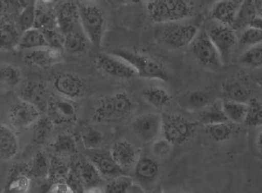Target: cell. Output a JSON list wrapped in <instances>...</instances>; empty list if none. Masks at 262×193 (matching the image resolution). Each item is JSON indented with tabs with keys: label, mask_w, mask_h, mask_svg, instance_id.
<instances>
[{
	"label": "cell",
	"mask_w": 262,
	"mask_h": 193,
	"mask_svg": "<svg viewBox=\"0 0 262 193\" xmlns=\"http://www.w3.org/2000/svg\"><path fill=\"white\" fill-rule=\"evenodd\" d=\"M94 65L102 73L116 78L131 79L138 76L129 63L115 55L99 54L95 57Z\"/></svg>",
	"instance_id": "cell-9"
},
{
	"label": "cell",
	"mask_w": 262,
	"mask_h": 193,
	"mask_svg": "<svg viewBox=\"0 0 262 193\" xmlns=\"http://www.w3.org/2000/svg\"><path fill=\"white\" fill-rule=\"evenodd\" d=\"M55 152L60 154H74L77 152V146L75 139L69 133H60L55 137L51 144Z\"/></svg>",
	"instance_id": "cell-37"
},
{
	"label": "cell",
	"mask_w": 262,
	"mask_h": 193,
	"mask_svg": "<svg viewBox=\"0 0 262 193\" xmlns=\"http://www.w3.org/2000/svg\"><path fill=\"white\" fill-rule=\"evenodd\" d=\"M36 13L35 2L31 1L30 4L24 8L18 18L19 29L22 33L34 27Z\"/></svg>",
	"instance_id": "cell-43"
},
{
	"label": "cell",
	"mask_w": 262,
	"mask_h": 193,
	"mask_svg": "<svg viewBox=\"0 0 262 193\" xmlns=\"http://www.w3.org/2000/svg\"><path fill=\"white\" fill-rule=\"evenodd\" d=\"M258 16L262 18V0H254Z\"/></svg>",
	"instance_id": "cell-50"
},
{
	"label": "cell",
	"mask_w": 262,
	"mask_h": 193,
	"mask_svg": "<svg viewBox=\"0 0 262 193\" xmlns=\"http://www.w3.org/2000/svg\"><path fill=\"white\" fill-rule=\"evenodd\" d=\"M244 0H220L213 6L211 16L217 23L232 27Z\"/></svg>",
	"instance_id": "cell-18"
},
{
	"label": "cell",
	"mask_w": 262,
	"mask_h": 193,
	"mask_svg": "<svg viewBox=\"0 0 262 193\" xmlns=\"http://www.w3.org/2000/svg\"><path fill=\"white\" fill-rule=\"evenodd\" d=\"M29 172V164L24 166L13 167L9 174V180L6 185V190L8 192L24 193L27 192L30 186V179L27 174Z\"/></svg>",
	"instance_id": "cell-21"
},
{
	"label": "cell",
	"mask_w": 262,
	"mask_h": 193,
	"mask_svg": "<svg viewBox=\"0 0 262 193\" xmlns=\"http://www.w3.org/2000/svg\"><path fill=\"white\" fill-rule=\"evenodd\" d=\"M135 174L142 182H151L159 174V165L154 158L142 157L135 163Z\"/></svg>",
	"instance_id": "cell-25"
},
{
	"label": "cell",
	"mask_w": 262,
	"mask_h": 193,
	"mask_svg": "<svg viewBox=\"0 0 262 193\" xmlns=\"http://www.w3.org/2000/svg\"><path fill=\"white\" fill-rule=\"evenodd\" d=\"M198 123L190 121L178 115H165L162 116L161 133L164 139L173 145L187 142L195 134Z\"/></svg>",
	"instance_id": "cell-5"
},
{
	"label": "cell",
	"mask_w": 262,
	"mask_h": 193,
	"mask_svg": "<svg viewBox=\"0 0 262 193\" xmlns=\"http://www.w3.org/2000/svg\"><path fill=\"white\" fill-rule=\"evenodd\" d=\"M145 101L156 108H163L169 106L171 101V95L164 89L152 86L143 92Z\"/></svg>",
	"instance_id": "cell-34"
},
{
	"label": "cell",
	"mask_w": 262,
	"mask_h": 193,
	"mask_svg": "<svg viewBox=\"0 0 262 193\" xmlns=\"http://www.w3.org/2000/svg\"><path fill=\"white\" fill-rule=\"evenodd\" d=\"M19 143L14 131L8 125H1L0 129V154L3 161H8L18 154Z\"/></svg>",
	"instance_id": "cell-19"
},
{
	"label": "cell",
	"mask_w": 262,
	"mask_h": 193,
	"mask_svg": "<svg viewBox=\"0 0 262 193\" xmlns=\"http://www.w3.org/2000/svg\"><path fill=\"white\" fill-rule=\"evenodd\" d=\"M256 146L258 152L262 155V130L258 132L256 137Z\"/></svg>",
	"instance_id": "cell-49"
},
{
	"label": "cell",
	"mask_w": 262,
	"mask_h": 193,
	"mask_svg": "<svg viewBox=\"0 0 262 193\" xmlns=\"http://www.w3.org/2000/svg\"><path fill=\"white\" fill-rule=\"evenodd\" d=\"M54 122L49 117H40L30 127L31 137L36 144L42 145L46 143L53 130Z\"/></svg>",
	"instance_id": "cell-28"
},
{
	"label": "cell",
	"mask_w": 262,
	"mask_h": 193,
	"mask_svg": "<svg viewBox=\"0 0 262 193\" xmlns=\"http://www.w3.org/2000/svg\"><path fill=\"white\" fill-rule=\"evenodd\" d=\"M22 80L20 69L8 63L1 65V86L5 90L17 87Z\"/></svg>",
	"instance_id": "cell-32"
},
{
	"label": "cell",
	"mask_w": 262,
	"mask_h": 193,
	"mask_svg": "<svg viewBox=\"0 0 262 193\" xmlns=\"http://www.w3.org/2000/svg\"><path fill=\"white\" fill-rule=\"evenodd\" d=\"M8 115L12 125L20 130L31 127L39 120L41 113L34 105L20 99L10 106Z\"/></svg>",
	"instance_id": "cell-13"
},
{
	"label": "cell",
	"mask_w": 262,
	"mask_h": 193,
	"mask_svg": "<svg viewBox=\"0 0 262 193\" xmlns=\"http://www.w3.org/2000/svg\"><path fill=\"white\" fill-rule=\"evenodd\" d=\"M64 49L71 54H84L90 49V41L79 27L64 36Z\"/></svg>",
	"instance_id": "cell-22"
},
{
	"label": "cell",
	"mask_w": 262,
	"mask_h": 193,
	"mask_svg": "<svg viewBox=\"0 0 262 193\" xmlns=\"http://www.w3.org/2000/svg\"><path fill=\"white\" fill-rule=\"evenodd\" d=\"M79 9L83 32L92 45L100 47L105 27V18L101 9L92 4H81Z\"/></svg>",
	"instance_id": "cell-6"
},
{
	"label": "cell",
	"mask_w": 262,
	"mask_h": 193,
	"mask_svg": "<svg viewBox=\"0 0 262 193\" xmlns=\"http://www.w3.org/2000/svg\"><path fill=\"white\" fill-rule=\"evenodd\" d=\"M91 162L97 167L100 173L105 177H115L124 175L122 167L116 163L111 153H95L92 156Z\"/></svg>",
	"instance_id": "cell-23"
},
{
	"label": "cell",
	"mask_w": 262,
	"mask_h": 193,
	"mask_svg": "<svg viewBox=\"0 0 262 193\" xmlns=\"http://www.w3.org/2000/svg\"><path fill=\"white\" fill-rule=\"evenodd\" d=\"M256 16L257 12L254 0H244L231 27L235 31L244 30L250 27Z\"/></svg>",
	"instance_id": "cell-27"
},
{
	"label": "cell",
	"mask_w": 262,
	"mask_h": 193,
	"mask_svg": "<svg viewBox=\"0 0 262 193\" xmlns=\"http://www.w3.org/2000/svg\"><path fill=\"white\" fill-rule=\"evenodd\" d=\"M45 4H49V3H53L54 0H42Z\"/></svg>",
	"instance_id": "cell-52"
},
{
	"label": "cell",
	"mask_w": 262,
	"mask_h": 193,
	"mask_svg": "<svg viewBox=\"0 0 262 193\" xmlns=\"http://www.w3.org/2000/svg\"><path fill=\"white\" fill-rule=\"evenodd\" d=\"M222 106L229 121L235 124L244 123L247 113V103L225 100L222 103Z\"/></svg>",
	"instance_id": "cell-33"
},
{
	"label": "cell",
	"mask_w": 262,
	"mask_h": 193,
	"mask_svg": "<svg viewBox=\"0 0 262 193\" xmlns=\"http://www.w3.org/2000/svg\"><path fill=\"white\" fill-rule=\"evenodd\" d=\"M247 106L245 125L250 127L262 126V103L254 98H251Z\"/></svg>",
	"instance_id": "cell-40"
},
{
	"label": "cell",
	"mask_w": 262,
	"mask_h": 193,
	"mask_svg": "<svg viewBox=\"0 0 262 193\" xmlns=\"http://www.w3.org/2000/svg\"><path fill=\"white\" fill-rule=\"evenodd\" d=\"M190 49L196 61L208 70H217L224 65L221 55L206 29L199 30L190 44Z\"/></svg>",
	"instance_id": "cell-4"
},
{
	"label": "cell",
	"mask_w": 262,
	"mask_h": 193,
	"mask_svg": "<svg viewBox=\"0 0 262 193\" xmlns=\"http://www.w3.org/2000/svg\"><path fill=\"white\" fill-rule=\"evenodd\" d=\"M162 116L158 113H145L139 115L132 124L134 134L143 143L155 141L161 132Z\"/></svg>",
	"instance_id": "cell-11"
},
{
	"label": "cell",
	"mask_w": 262,
	"mask_h": 193,
	"mask_svg": "<svg viewBox=\"0 0 262 193\" xmlns=\"http://www.w3.org/2000/svg\"><path fill=\"white\" fill-rule=\"evenodd\" d=\"M47 113L54 124H73L77 121L79 106L74 100L68 99L61 95L51 96Z\"/></svg>",
	"instance_id": "cell-8"
},
{
	"label": "cell",
	"mask_w": 262,
	"mask_h": 193,
	"mask_svg": "<svg viewBox=\"0 0 262 193\" xmlns=\"http://www.w3.org/2000/svg\"><path fill=\"white\" fill-rule=\"evenodd\" d=\"M172 146L173 144L164 137L155 140L152 145V152L159 157H164V156H169L171 153L172 151Z\"/></svg>",
	"instance_id": "cell-46"
},
{
	"label": "cell",
	"mask_w": 262,
	"mask_h": 193,
	"mask_svg": "<svg viewBox=\"0 0 262 193\" xmlns=\"http://www.w3.org/2000/svg\"><path fill=\"white\" fill-rule=\"evenodd\" d=\"M147 10L152 21L158 23L182 21L193 14L192 7L185 0H150Z\"/></svg>",
	"instance_id": "cell-2"
},
{
	"label": "cell",
	"mask_w": 262,
	"mask_h": 193,
	"mask_svg": "<svg viewBox=\"0 0 262 193\" xmlns=\"http://www.w3.org/2000/svg\"><path fill=\"white\" fill-rule=\"evenodd\" d=\"M50 192L53 193H67L73 192L72 189L69 187L67 181H59L53 182L49 189Z\"/></svg>",
	"instance_id": "cell-47"
},
{
	"label": "cell",
	"mask_w": 262,
	"mask_h": 193,
	"mask_svg": "<svg viewBox=\"0 0 262 193\" xmlns=\"http://www.w3.org/2000/svg\"><path fill=\"white\" fill-rule=\"evenodd\" d=\"M80 1L86 2V1H94V0H80Z\"/></svg>",
	"instance_id": "cell-53"
},
{
	"label": "cell",
	"mask_w": 262,
	"mask_h": 193,
	"mask_svg": "<svg viewBox=\"0 0 262 193\" xmlns=\"http://www.w3.org/2000/svg\"><path fill=\"white\" fill-rule=\"evenodd\" d=\"M81 144L86 149L94 150L100 148L104 143V135L101 131L90 126H85L80 132Z\"/></svg>",
	"instance_id": "cell-35"
},
{
	"label": "cell",
	"mask_w": 262,
	"mask_h": 193,
	"mask_svg": "<svg viewBox=\"0 0 262 193\" xmlns=\"http://www.w3.org/2000/svg\"><path fill=\"white\" fill-rule=\"evenodd\" d=\"M110 153L123 169L133 166L137 162L136 150L131 143L126 141L116 142L111 147Z\"/></svg>",
	"instance_id": "cell-20"
},
{
	"label": "cell",
	"mask_w": 262,
	"mask_h": 193,
	"mask_svg": "<svg viewBox=\"0 0 262 193\" xmlns=\"http://www.w3.org/2000/svg\"><path fill=\"white\" fill-rule=\"evenodd\" d=\"M239 43L241 46H252L262 43V30L249 27L243 30Z\"/></svg>",
	"instance_id": "cell-44"
},
{
	"label": "cell",
	"mask_w": 262,
	"mask_h": 193,
	"mask_svg": "<svg viewBox=\"0 0 262 193\" xmlns=\"http://www.w3.org/2000/svg\"><path fill=\"white\" fill-rule=\"evenodd\" d=\"M29 65L38 68H48L58 63L61 59V51L50 47L28 50L23 56Z\"/></svg>",
	"instance_id": "cell-15"
},
{
	"label": "cell",
	"mask_w": 262,
	"mask_h": 193,
	"mask_svg": "<svg viewBox=\"0 0 262 193\" xmlns=\"http://www.w3.org/2000/svg\"><path fill=\"white\" fill-rule=\"evenodd\" d=\"M53 85L59 94L68 99H78L86 94V81L75 72L59 73L54 79Z\"/></svg>",
	"instance_id": "cell-12"
},
{
	"label": "cell",
	"mask_w": 262,
	"mask_h": 193,
	"mask_svg": "<svg viewBox=\"0 0 262 193\" xmlns=\"http://www.w3.org/2000/svg\"><path fill=\"white\" fill-rule=\"evenodd\" d=\"M235 132V126L228 122L207 125L206 128V133L208 137L218 143L225 142L231 139Z\"/></svg>",
	"instance_id": "cell-29"
},
{
	"label": "cell",
	"mask_w": 262,
	"mask_h": 193,
	"mask_svg": "<svg viewBox=\"0 0 262 193\" xmlns=\"http://www.w3.org/2000/svg\"><path fill=\"white\" fill-rule=\"evenodd\" d=\"M48 46V43L41 30L32 27L22 33L16 49L20 51H28Z\"/></svg>",
	"instance_id": "cell-24"
},
{
	"label": "cell",
	"mask_w": 262,
	"mask_h": 193,
	"mask_svg": "<svg viewBox=\"0 0 262 193\" xmlns=\"http://www.w3.org/2000/svg\"><path fill=\"white\" fill-rule=\"evenodd\" d=\"M20 99L35 106L41 114L48 111L50 97L49 89L42 81L30 80L26 82L19 92Z\"/></svg>",
	"instance_id": "cell-14"
},
{
	"label": "cell",
	"mask_w": 262,
	"mask_h": 193,
	"mask_svg": "<svg viewBox=\"0 0 262 193\" xmlns=\"http://www.w3.org/2000/svg\"><path fill=\"white\" fill-rule=\"evenodd\" d=\"M81 24L79 6L72 2H67L62 5L57 16L59 32L64 36L77 29Z\"/></svg>",
	"instance_id": "cell-17"
},
{
	"label": "cell",
	"mask_w": 262,
	"mask_h": 193,
	"mask_svg": "<svg viewBox=\"0 0 262 193\" xmlns=\"http://www.w3.org/2000/svg\"><path fill=\"white\" fill-rule=\"evenodd\" d=\"M222 92L225 100L235 102L248 103L251 98V93L247 87L237 80L226 81L222 86Z\"/></svg>",
	"instance_id": "cell-26"
},
{
	"label": "cell",
	"mask_w": 262,
	"mask_h": 193,
	"mask_svg": "<svg viewBox=\"0 0 262 193\" xmlns=\"http://www.w3.org/2000/svg\"><path fill=\"white\" fill-rule=\"evenodd\" d=\"M113 55L122 59L129 63L142 78L156 79L167 82L169 74L160 62L147 55L128 49H117L112 52Z\"/></svg>",
	"instance_id": "cell-3"
},
{
	"label": "cell",
	"mask_w": 262,
	"mask_h": 193,
	"mask_svg": "<svg viewBox=\"0 0 262 193\" xmlns=\"http://www.w3.org/2000/svg\"><path fill=\"white\" fill-rule=\"evenodd\" d=\"M126 1L129 2V3H139L140 2L143 1V0H126Z\"/></svg>",
	"instance_id": "cell-51"
},
{
	"label": "cell",
	"mask_w": 262,
	"mask_h": 193,
	"mask_svg": "<svg viewBox=\"0 0 262 193\" xmlns=\"http://www.w3.org/2000/svg\"><path fill=\"white\" fill-rule=\"evenodd\" d=\"M133 186V179L124 174L114 177V180L107 184L105 191L107 193L128 192Z\"/></svg>",
	"instance_id": "cell-42"
},
{
	"label": "cell",
	"mask_w": 262,
	"mask_h": 193,
	"mask_svg": "<svg viewBox=\"0 0 262 193\" xmlns=\"http://www.w3.org/2000/svg\"><path fill=\"white\" fill-rule=\"evenodd\" d=\"M134 103L131 97L124 91L102 98L92 113L91 120L99 125L124 121L133 113Z\"/></svg>",
	"instance_id": "cell-1"
},
{
	"label": "cell",
	"mask_w": 262,
	"mask_h": 193,
	"mask_svg": "<svg viewBox=\"0 0 262 193\" xmlns=\"http://www.w3.org/2000/svg\"><path fill=\"white\" fill-rule=\"evenodd\" d=\"M250 27H255V29H260L262 30V18L260 16H256L254 20H253Z\"/></svg>",
	"instance_id": "cell-48"
},
{
	"label": "cell",
	"mask_w": 262,
	"mask_h": 193,
	"mask_svg": "<svg viewBox=\"0 0 262 193\" xmlns=\"http://www.w3.org/2000/svg\"><path fill=\"white\" fill-rule=\"evenodd\" d=\"M69 167L58 158H52L50 159V167L48 179L52 182L67 181L71 174Z\"/></svg>",
	"instance_id": "cell-41"
},
{
	"label": "cell",
	"mask_w": 262,
	"mask_h": 193,
	"mask_svg": "<svg viewBox=\"0 0 262 193\" xmlns=\"http://www.w3.org/2000/svg\"><path fill=\"white\" fill-rule=\"evenodd\" d=\"M211 101V96L209 93L202 90L191 91L185 96L182 102L184 107L190 111L204 109L209 106Z\"/></svg>",
	"instance_id": "cell-30"
},
{
	"label": "cell",
	"mask_w": 262,
	"mask_h": 193,
	"mask_svg": "<svg viewBox=\"0 0 262 193\" xmlns=\"http://www.w3.org/2000/svg\"><path fill=\"white\" fill-rule=\"evenodd\" d=\"M206 32L221 55L222 62L227 63L237 44L235 31L228 25L218 23L206 29Z\"/></svg>",
	"instance_id": "cell-10"
},
{
	"label": "cell",
	"mask_w": 262,
	"mask_h": 193,
	"mask_svg": "<svg viewBox=\"0 0 262 193\" xmlns=\"http://www.w3.org/2000/svg\"><path fill=\"white\" fill-rule=\"evenodd\" d=\"M20 35L18 29L9 23H3L1 25V50L9 51L16 48Z\"/></svg>",
	"instance_id": "cell-36"
},
{
	"label": "cell",
	"mask_w": 262,
	"mask_h": 193,
	"mask_svg": "<svg viewBox=\"0 0 262 193\" xmlns=\"http://www.w3.org/2000/svg\"><path fill=\"white\" fill-rule=\"evenodd\" d=\"M200 121L205 125H210L229 122V120L222 109V104L215 103L204 108L201 115Z\"/></svg>",
	"instance_id": "cell-38"
},
{
	"label": "cell",
	"mask_w": 262,
	"mask_h": 193,
	"mask_svg": "<svg viewBox=\"0 0 262 193\" xmlns=\"http://www.w3.org/2000/svg\"><path fill=\"white\" fill-rule=\"evenodd\" d=\"M239 62L249 68H262V43L248 48L241 55Z\"/></svg>",
	"instance_id": "cell-39"
},
{
	"label": "cell",
	"mask_w": 262,
	"mask_h": 193,
	"mask_svg": "<svg viewBox=\"0 0 262 193\" xmlns=\"http://www.w3.org/2000/svg\"><path fill=\"white\" fill-rule=\"evenodd\" d=\"M50 167V160L44 153L37 152L29 163V175L38 180L48 179Z\"/></svg>",
	"instance_id": "cell-31"
},
{
	"label": "cell",
	"mask_w": 262,
	"mask_h": 193,
	"mask_svg": "<svg viewBox=\"0 0 262 193\" xmlns=\"http://www.w3.org/2000/svg\"><path fill=\"white\" fill-rule=\"evenodd\" d=\"M74 172L84 188L88 190L99 189L104 183L102 175L93 162H79L76 165Z\"/></svg>",
	"instance_id": "cell-16"
},
{
	"label": "cell",
	"mask_w": 262,
	"mask_h": 193,
	"mask_svg": "<svg viewBox=\"0 0 262 193\" xmlns=\"http://www.w3.org/2000/svg\"><path fill=\"white\" fill-rule=\"evenodd\" d=\"M180 22L166 23L161 32V39L164 44L172 49H181L190 45L199 32L197 25Z\"/></svg>",
	"instance_id": "cell-7"
},
{
	"label": "cell",
	"mask_w": 262,
	"mask_h": 193,
	"mask_svg": "<svg viewBox=\"0 0 262 193\" xmlns=\"http://www.w3.org/2000/svg\"><path fill=\"white\" fill-rule=\"evenodd\" d=\"M44 34L45 39L48 43V46L53 49L60 50L64 49V37L61 32L59 33L56 30L52 29H46L41 30Z\"/></svg>",
	"instance_id": "cell-45"
}]
</instances>
